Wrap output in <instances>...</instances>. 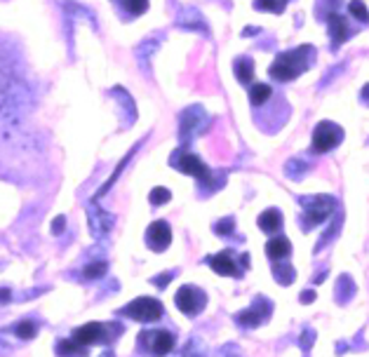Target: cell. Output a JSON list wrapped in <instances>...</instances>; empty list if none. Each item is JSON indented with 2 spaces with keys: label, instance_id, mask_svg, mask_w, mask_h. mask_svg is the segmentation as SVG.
I'll return each mask as SVG.
<instances>
[{
  "label": "cell",
  "instance_id": "obj_25",
  "mask_svg": "<svg viewBox=\"0 0 369 357\" xmlns=\"http://www.w3.org/2000/svg\"><path fill=\"white\" fill-rule=\"evenodd\" d=\"M285 172H287V177H291V179H299L308 172V164L304 160H299V158H291L287 162V167H285Z\"/></svg>",
  "mask_w": 369,
  "mask_h": 357
},
{
  "label": "cell",
  "instance_id": "obj_9",
  "mask_svg": "<svg viewBox=\"0 0 369 357\" xmlns=\"http://www.w3.org/2000/svg\"><path fill=\"white\" fill-rule=\"evenodd\" d=\"M174 304H177V308L184 312V315L195 317L198 312L205 308L207 296H205L202 289L193 287V284H184V287L177 292V296H174Z\"/></svg>",
  "mask_w": 369,
  "mask_h": 357
},
{
  "label": "cell",
  "instance_id": "obj_21",
  "mask_svg": "<svg viewBox=\"0 0 369 357\" xmlns=\"http://www.w3.org/2000/svg\"><path fill=\"white\" fill-rule=\"evenodd\" d=\"M289 0H254V8L259 12H273V14H280L285 12V8H287Z\"/></svg>",
  "mask_w": 369,
  "mask_h": 357
},
{
  "label": "cell",
  "instance_id": "obj_28",
  "mask_svg": "<svg viewBox=\"0 0 369 357\" xmlns=\"http://www.w3.org/2000/svg\"><path fill=\"white\" fill-rule=\"evenodd\" d=\"M233 228H235V221L230 217H226L222 221L214 223V233L222 235V238H230V235H233Z\"/></svg>",
  "mask_w": 369,
  "mask_h": 357
},
{
  "label": "cell",
  "instance_id": "obj_5",
  "mask_svg": "<svg viewBox=\"0 0 369 357\" xmlns=\"http://www.w3.org/2000/svg\"><path fill=\"white\" fill-rule=\"evenodd\" d=\"M120 312L136 322H156L163 317V304L158 299H151V296H139V299L128 304Z\"/></svg>",
  "mask_w": 369,
  "mask_h": 357
},
{
  "label": "cell",
  "instance_id": "obj_32",
  "mask_svg": "<svg viewBox=\"0 0 369 357\" xmlns=\"http://www.w3.org/2000/svg\"><path fill=\"white\" fill-rule=\"evenodd\" d=\"M125 10H130L132 14H144L148 10V0H123Z\"/></svg>",
  "mask_w": 369,
  "mask_h": 357
},
{
  "label": "cell",
  "instance_id": "obj_10",
  "mask_svg": "<svg viewBox=\"0 0 369 357\" xmlns=\"http://www.w3.org/2000/svg\"><path fill=\"white\" fill-rule=\"evenodd\" d=\"M273 310V304L268 299H263V296H259V299H254V304L250 306L247 310H242L235 315V322H238L240 327L245 329H254L259 327L261 322L268 320V315H271Z\"/></svg>",
  "mask_w": 369,
  "mask_h": 357
},
{
  "label": "cell",
  "instance_id": "obj_30",
  "mask_svg": "<svg viewBox=\"0 0 369 357\" xmlns=\"http://www.w3.org/2000/svg\"><path fill=\"white\" fill-rule=\"evenodd\" d=\"M14 334L19 338H33L38 334V327L33 325V322H29V320H24V322H19V325L14 327Z\"/></svg>",
  "mask_w": 369,
  "mask_h": 357
},
{
  "label": "cell",
  "instance_id": "obj_17",
  "mask_svg": "<svg viewBox=\"0 0 369 357\" xmlns=\"http://www.w3.org/2000/svg\"><path fill=\"white\" fill-rule=\"evenodd\" d=\"M235 78L240 82H254V62L250 57H238L235 59Z\"/></svg>",
  "mask_w": 369,
  "mask_h": 357
},
{
  "label": "cell",
  "instance_id": "obj_35",
  "mask_svg": "<svg viewBox=\"0 0 369 357\" xmlns=\"http://www.w3.org/2000/svg\"><path fill=\"white\" fill-rule=\"evenodd\" d=\"M313 299H316V292H313V289H306V292L301 294V304H311Z\"/></svg>",
  "mask_w": 369,
  "mask_h": 357
},
{
  "label": "cell",
  "instance_id": "obj_23",
  "mask_svg": "<svg viewBox=\"0 0 369 357\" xmlns=\"http://www.w3.org/2000/svg\"><path fill=\"white\" fill-rule=\"evenodd\" d=\"M339 3H341V0H318V5H316V16H320V19L327 21L332 14H337Z\"/></svg>",
  "mask_w": 369,
  "mask_h": 357
},
{
  "label": "cell",
  "instance_id": "obj_27",
  "mask_svg": "<svg viewBox=\"0 0 369 357\" xmlns=\"http://www.w3.org/2000/svg\"><path fill=\"white\" fill-rule=\"evenodd\" d=\"M106 271H108L106 261H95V263H90V266H85V271H82V275H85L87 280H97V278H102Z\"/></svg>",
  "mask_w": 369,
  "mask_h": 357
},
{
  "label": "cell",
  "instance_id": "obj_11",
  "mask_svg": "<svg viewBox=\"0 0 369 357\" xmlns=\"http://www.w3.org/2000/svg\"><path fill=\"white\" fill-rule=\"evenodd\" d=\"M207 263L212 266L214 273H219V275H226V278H240L242 275V268L240 261L235 259V251L226 249V251H219V254L209 256Z\"/></svg>",
  "mask_w": 369,
  "mask_h": 357
},
{
  "label": "cell",
  "instance_id": "obj_13",
  "mask_svg": "<svg viewBox=\"0 0 369 357\" xmlns=\"http://www.w3.org/2000/svg\"><path fill=\"white\" fill-rule=\"evenodd\" d=\"M327 31H329V38H332V47L337 49L339 45H344L346 40L350 38V26L346 21V16H341L339 12L332 14L327 19Z\"/></svg>",
  "mask_w": 369,
  "mask_h": 357
},
{
  "label": "cell",
  "instance_id": "obj_31",
  "mask_svg": "<svg viewBox=\"0 0 369 357\" xmlns=\"http://www.w3.org/2000/svg\"><path fill=\"white\" fill-rule=\"evenodd\" d=\"M169 197H172V193L163 186H158V188L151 190V205H165V202H169Z\"/></svg>",
  "mask_w": 369,
  "mask_h": 357
},
{
  "label": "cell",
  "instance_id": "obj_16",
  "mask_svg": "<svg viewBox=\"0 0 369 357\" xmlns=\"http://www.w3.org/2000/svg\"><path fill=\"white\" fill-rule=\"evenodd\" d=\"M259 228L263 230V233H268V235H275L278 233L280 228H283V212L280 210H266L261 214V217H259Z\"/></svg>",
  "mask_w": 369,
  "mask_h": 357
},
{
  "label": "cell",
  "instance_id": "obj_4",
  "mask_svg": "<svg viewBox=\"0 0 369 357\" xmlns=\"http://www.w3.org/2000/svg\"><path fill=\"white\" fill-rule=\"evenodd\" d=\"M207 123H209V115L202 106H189L184 113L179 115V139L184 144H189L193 136L202 134L207 130Z\"/></svg>",
  "mask_w": 369,
  "mask_h": 357
},
{
  "label": "cell",
  "instance_id": "obj_8",
  "mask_svg": "<svg viewBox=\"0 0 369 357\" xmlns=\"http://www.w3.org/2000/svg\"><path fill=\"white\" fill-rule=\"evenodd\" d=\"M108 329H113V325H102V322H90V325H82L73 332V341L80 345L82 350L87 348V345L92 343H108L113 336H118V334H111Z\"/></svg>",
  "mask_w": 369,
  "mask_h": 357
},
{
  "label": "cell",
  "instance_id": "obj_36",
  "mask_svg": "<svg viewBox=\"0 0 369 357\" xmlns=\"http://www.w3.org/2000/svg\"><path fill=\"white\" fill-rule=\"evenodd\" d=\"M10 299H12V294H10V289H0V304H8Z\"/></svg>",
  "mask_w": 369,
  "mask_h": 357
},
{
  "label": "cell",
  "instance_id": "obj_34",
  "mask_svg": "<svg viewBox=\"0 0 369 357\" xmlns=\"http://www.w3.org/2000/svg\"><path fill=\"white\" fill-rule=\"evenodd\" d=\"M172 278H174V273H165L163 278H153V284H158V287H165V284H167Z\"/></svg>",
  "mask_w": 369,
  "mask_h": 357
},
{
  "label": "cell",
  "instance_id": "obj_37",
  "mask_svg": "<svg viewBox=\"0 0 369 357\" xmlns=\"http://www.w3.org/2000/svg\"><path fill=\"white\" fill-rule=\"evenodd\" d=\"M360 99H362V103H367V106H369V85H365V90H362Z\"/></svg>",
  "mask_w": 369,
  "mask_h": 357
},
{
  "label": "cell",
  "instance_id": "obj_26",
  "mask_svg": "<svg viewBox=\"0 0 369 357\" xmlns=\"http://www.w3.org/2000/svg\"><path fill=\"white\" fill-rule=\"evenodd\" d=\"M273 275H275V280H278L280 284H291V282H294V268L287 266V263H285V266H275Z\"/></svg>",
  "mask_w": 369,
  "mask_h": 357
},
{
  "label": "cell",
  "instance_id": "obj_33",
  "mask_svg": "<svg viewBox=\"0 0 369 357\" xmlns=\"http://www.w3.org/2000/svg\"><path fill=\"white\" fill-rule=\"evenodd\" d=\"M66 228V219L64 217H57L52 223V233H62V230Z\"/></svg>",
  "mask_w": 369,
  "mask_h": 357
},
{
  "label": "cell",
  "instance_id": "obj_3",
  "mask_svg": "<svg viewBox=\"0 0 369 357\" xmlns=\"http://www.w3.org/2000/svg\"><path fill=\"white\" fill-rule=\"evenodd\" d=\"M169 164H172L174 169H179V172L184 174H191V177L198 179V184L200 186H209V188H217V181L214 179V174L209 172V167L205 162L200 160L198 156H193V153H189L186 148H179V151L172 153V160H169Z\"/></svg>",
  "mask_w": 369,
  "mask_h": 357
},
{
  "label": "cell",
  "instance_id": "obj_6",
  "mask_svg": "<svg viewBox=\"0 0 369 357\" xmlns=\"http://www.w3.org/2000/svg\"><path fill=\"white\" fill-rule=\"evenodd\" d=\"M341 141H344V130H341L337 123L322 120V123H318V127L313 130L311 148L316 153H327V151H332V148H337Z\"/></svg>",
  "mask_w": 369,
  "mask_h": 357
},
{
  "label": "cell",
  "instance_id": "obj_20",
  "mask_svg": "<svg viewBox=\"0 0 369 357\" xmlns=\"http://www.w3.org/2000/svg\"><path fill=\"white\" fill-rule=\"evenodd\" d=\"M353 294H355L353 280H350L348 275H341L339 282H337V301H339V304H346V301H348Z\"/></svg>",
  "mask_w": 369,
  "mask_h": 357
},
{
  "label": "cell",
  "instance_id": "obj_7",
  "mask_svg": "<svg viewBox=\"0 0 369 357\" xmlns=\"http://www.w3.org/2000/svg\"><path fill=\"white\" fill-rule=\"evenodd\" d=\"M139 345L146 348L153 357H165L174 350V336L165 329H153V332L139 334Z\"/></svg>",
  "mask_w": 369,
  "mask_h": 357
},
{
  "label": "cell",
  "instance_id": "obj_2",
  "mask_svg": "<svg viewBox=\"0 0 369 357\" xmlns=\"http://www.w3.org/2000/svg\"><path fill=\"white\" fill-rule=\"evenodd\" d=\"M299 205L304 207V217H301L304 230H311L318 223L327 221L337 212V200L332 195H306L299 197Z\"/></svg>",
  "mask_w": 369,
  "mask_h": 357
},
{
  "label": "cell",
  "instance_id": "obj_14",
  "mask_svg": "<svg viewBox=\"0 0 369 357\" xmlns=\"http://www.w3.org/2000/svg\"><path fill=\"white\" fill-rule=\"evenodd\" d=\"M266 254L271 261H285L291 254V243L285 238V235H275V238L268 240Z\"/></svg>",
  "mask_w": 369,
  "mask_h": 357
},
{
  "label": "cell",
  "instance_id": "obj_22",
  "mask_svg": "<svg viewBox=\"0 0 369 357\" xmlns=\"http://www.w3.org/2000/svg\"><path fill=\"white\" fill-rule=\"evenodd\" d=\"M181 357H207L205 343H202L198 336H193L191 341L184 345V350H181Z\"/></svg>",
  "mask_w": 369,
  "mask_h": 357
},
{
  "label": "cell",
  "instance_id": "obj_12",
  "mask_svg": "<svg viewBox=\"0 0 369 357\" xmlns=\"http://www.w3.org/2000/svg\"><path fill=\"white\" fill-rule=\"evenodd\" d=\"M172 243V228L167 221H153L146 230V245L153 251H165Z\"/></svg>",
  "mask_w": 369,
  "mask_h": 357
},
{
  "label": "cell",
  "instance_id": "obj_24",
  "mask_svg": "<svg viewBox=\"0 0 369 357\" xmlns=\"http://www.w3.org/2000/svg\"><path fill=\"white\" fill-rule=\"evenodd\" d=\"M348 14L353 19L362 21V24H369V12H367V5L362 0H350L348 3Z\"/></svg>",
  "mask_w": 369,
  "mask_h": 357
},
{
  "label": "cell",
  "instance_id": "obj_1",
  "mask_svg": "<svg viewBox=\"0 0 369 357\" xmlns=\"http://www.w3.org/2000/svg\"><path fill=\"white\" fill-rule=\"evenodd\" d=\"M311 59H313V47L311 45L287 49V52H283V54L275 57V62L271 64L268 73H271L273 80L289 82V80L299 78V75L304 73L308 66H311Z\"/></svg>",
  "mask_w": 369,
  "mask_h": 357
},
{
  "label": "cell",
  "instance_id": "obj_19",
  "mask_svg": "<svg viewBox=\"0 0 369 357\" xmlns=\"http://www.w3.org/2000/svg\"><path fill=\"white\" fill-rule=\"evenodd\" d=\"M179 24L186 26V29H193V31H205L207 29L205 19H202L200 12H198V10H193V8H189L184 14L179 16Z\"/></svg>",
  "mask_w": 369,
  "mask_h": 357
},
{
  "label": "cell",
  "instance_id": "obj_38",
  "mask_svg": "<svg viewBox=\"0 0 369 357\" xmlns=\"http://www.w3.org/2000/svg\"><path fill=\"white\" fill-rule=\"evenodd\" d=\"M102 357H115V355L111 353V350H104V353H102Z\"/></svg>",
  "mask_w": 369,
  "mask_h": 357
},
{
  "label": "cell",
  "instance_id": "obj_15",
  "mask_svg": "<svg viewBox=\"0 0 369 357\" xmlns=\"http://www.w3.org/2000/svg\"><path fill=\"white\" fill-rule=\"evenodd\" d=\"M90 226H92V233L95 235H104V233H108V228L113 226V217L92 205L90 207Z\"/></svg>",
  "mask_w": 369,
  "mask_h": 357
},
{
  "label": "cell",
  "instance_id": "obj_18",
  "mask_svg": "<svg viewBox=\"0 0 369 357\" xmlns=\"http://www.w3.org/2000/svg\"><path fill=\"white\" fill-rule=\"evenodd\" d=\"M273 90L271 85H266V82H252L250 85V103L252 106H261V103H266L268 99H271Z\"/></svg>",
  "mask_w": 369,
  "mask_h": 357
},
{
  "label": "cell",
  "instance_id": "obj_29",
  "mask_svg": "<svg viewBox=\"0 0 369 357\" xmlns=\"http://www.w3.org/2000/svg\"><path fill=\"white\" fill-rule=\"evenodd\" d=\"M57 353L64 355V357H69V355H85V350H82L80 345L75 343L73 338H71V341H62V343L57 345Z\"/></svg>",
  "mask_w": 369,
  "mask_h": 357
}]
</instances>
